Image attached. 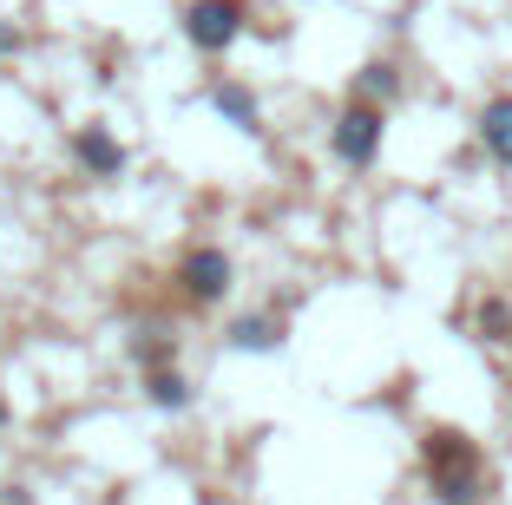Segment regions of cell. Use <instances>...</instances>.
<instances>
[{
	"label": "cell",
	"instance_id": "14",
	"mask_svg": "<svg viewBox=\"0 0 512 505\" xmlns=\"http://www.w3.org/2000/svg\"><path fill=\"white\" fill-rule=\"evenodd\" d=\"M0 505H33V499H27V492H7V499H0Z\"/></svg>",
	"mask_w": 512,
	"mask_h": 505
},
{
	"label": "cell",
	"instance_id": "13",
	"mask_svg": "<svg viewBox=\"0 0 512 505\" xmlns=\"http://www.w3.org/2000/svg\"><path fill=\"white\" fill-rule=\"evenodd\" d=\"M7 46H20V33H14V27H0V53H7Z\"/></svg>",
	"mask_w": 512,
	"mask_h": 505
},
{
	"label": "cell",
	"instance_id": "5",
	"mask_svg": "<svg viewBox=\"0 0 512 505\" xmlns=\"http://www.w3.org/2000/svg\"><path fill=\"white\" fill-rule=\"evenodd\" d=\"M73 158L86 164L92 178H119V171H125V145L106 132V125H79V138H73Z\"/></svg>",
	"mask_w": 512,
	"mask_h": 505
},
{
	"label": "cell",
	"instance_id": "10",
	"mask_svg": "<svg viewBox=\"0 0 512 505\" xmlns=\"http://www.w3.org/2000/svg\"><path fill=\"white\" fill-rule=\"evenodd\" d=\"M145 394H151L158 407H171V414H178V407H191V381H184L178 368H158V374L145 381Z\"/></svg>",
	"mask_w": 512,
	"mask_h": 505
},
{
	"label": "cell",
	"instance_id": "11",
	"mask_svg": "<svg viewBox=\"0 0 512 505\" xmlns=\"http://www.w3.org/2000/svg\"><path fill=\"white\" fill-rule=\"evenodd\" d=\"M480 335H486V342H506V335H512V302L506 296L480 302Z\"/></svg>",
	"mask_w": 512,
	"mask_h": 505
},
{
	"label": "cell",
	"instance_id": "2",
	"mask_svg": "<svg viewBox=\"0 0 512 505\" xmlns=\"http://www.w3.org/2000/svg\"><path fill=\"white\" fill-rule=\"evenodd\" d=\"M381 105H362V99H348L342 105V119L329 125V151L348 164V171H368V164L381 158Z\"/></svg>",
	"mask_w": 512,
	"mask_h": 505
},
{
	"label": "cell",
	"instance_id": "12",
	"mask_svg": "<svg viewBox=\"0 0 512 505\" xmlns=\"http://www.w3.org/2000/svg\"><path fill=\"white\" fill-rule=\"evenodd\" d=\"M165 355H171V348H165V342H138V361H145V368H151V374H158V361H165Z\"/></svg>",
	"mask_w": 512,
	"mask_h": 505
},
{
	"label": "cell",
	"instance_id": "4",
	"mask_svg": "<svg viewBox=\"0 0 512 505\" xmlns=\"http://www.w3.org/2000/svg\"><path fill=\"white\" fill-rule=\"evenodd\" d=\"M178 283H184V296H191V302H224V289H230V256L211 250V243H197V250L178 263Z\"/></svg>",
	"mask_w": 512,
	"mask_h": 505
},
{
	"label": "cell",
	"instance_id": "7",
	"mask_svg": "<svg viewBox=\"0 0 512 505\" xmlns=\"http://www.w3.org/2000/svg\"><path fill=\"white\" fill-rule=\"evenodd\" d=\"M480 145L512 171V92H506V99H493V105L480 112Z\"/></svg>",
	"mask_w": 512,
	"mask_h": 505
},
{
	"label": "cell",
	"instance_id": "1",
	"mask_svg": "<svg viewBox=\"0 0 512 505\" xmlns=\"http://www.w3.org/2000/svg\"><path fill=\"white\" fill-rule=\"evenodd\" d=\"M421 466H427V486H434L440 505H486V460L460 427H427Z\"/></svg>",
	"mask_w": 512,
	"mask_h": 505
},
{
	"label": "cell",
	"instance_id": "3",
	"mask_svg": "<svg viewBox=\"0 0 512 505\" xmlns=\"http://www.w3.org/2000/svg\"><path fill=\"white\" fill-rule=\"evenodd\" d=\"M243 20H250V0H191L184 7V40L197 53H224L243 33Z\"/></svg>",
	"mask_w": 512,
	"mask_h": 505
},
{
	"label": "cell",
	"instance_id": "9",
	"mask_svg": "<svg viewBox=\"0 0 512 505\" xmlns=\"http://www.w3.org/2000/svg\"><path fill=\"white\" fill-rule=\"evenodd\" d=\"M394 92H401V73H394L388 60H368L362 73H355V99L362 105H388Z\"/></svg>",
	"mask_w": 512,
	"mask_h": 505
},
{
	"label": "cell",
	"instance_id": "6",
	"mask_svg": "<svg viewBox=\"0 0 512 505\" xmlns=\"http://www.w3.org/2000/svg\"><path fill=\"white\" fill-rule=\"evenodd\" d=\"M211 105H217V119H230L237 132H263V112H256V92H250V86H237V79H224V86L211 92Z\"/></svg>",
	"mask_w": 512,
	"mask_h": 505
},
{
	"label": "cell",
	"instance_id": "8",
	"mask_svg": "<svg viewBox=\"0 0 512 505\" xmlns=\"http://www.w3.org/2000/svg\"><path fill=\"white\" fill-rule=\"evenodd\" d=\"M276 342H283V322H276V315H243V322H230V348H243V355H270Z\"/></svg>",
	"mask_w": 512,
	"mask_h": 505
}]
</instances>
